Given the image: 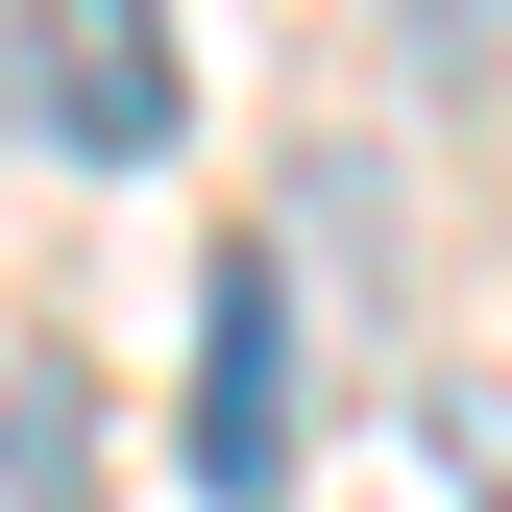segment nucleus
I'll use <instances>...</instances> for the list:
<instances>
[{
	"mask_svg": "<svg viewBox=\"0 0 512 512\" xmlns=\"http://www.w3.org/2000/svg\"><path fill=\"white\" fill-rule=\"evenodd\" d=\"M74 415H98L74 366H0V512H74Z\"/></svg>",
	"mask_w": 512,
	"mask_h": 512,
	"instance_id": "nucleus-3",
	"label": "nucleus"
},
{
	"mask_svg": "<svg viewBox=\"0 0 512 512\" xmlns=\"http://www.w3.org/2000/svg\"><path fill=\"white\" fill-rule=\"evenodd\" d=\"M196 488H293V244H220V317H196Z\"/></svg>",
	"mask_w": 512,
	"mask_h": 512,
	"instance_id": "nucleus-2",
	"label": "nucleus"
},
{
	"mask_svg": "<svg viewBox=\"0 0 512 512\" xmlns=\"http://www.w3.org/2000/svg\"><path fill=\"white\" fill-rule=\"evenodd\" d=\"M464 512H512V415H464Z\"/></svg>",
	"mask_w": 512,
	"mask_h": 512,
	"instance_id": "nucleus-4",
	"label": "nucleus"
},
{
	"mask_svg": "<svg viewBox=\"0 0 512 512\" xmlns=\"http://www.w3.org/2000/svg\"><path fill=\"white\" fill-rule=\"evenodd\" d=\"M0 74H25V122H49L74 171H171V122H196L171 0H0Z\"/></svg>",
	"mask_w": 512,
	"mask_h": 512,
	"instance_id": "nucleus-1",
	"label": "nucleus"
}]
</instances>
